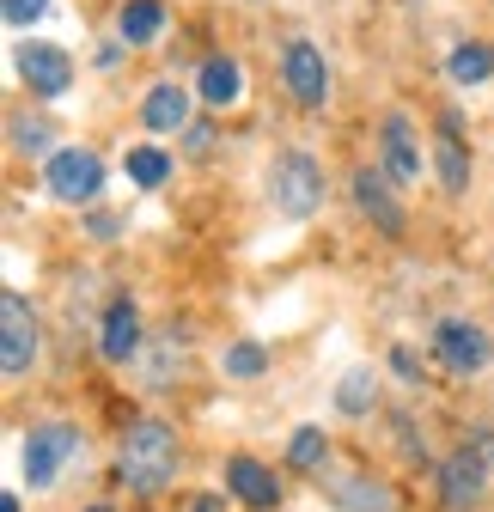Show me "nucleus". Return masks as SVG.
Here are the masks:
<instances>
[{
    "label": "nucleus",
    "mask_w": 494,
    "mask_h": 512,
    "mask_svg": "<svg viewBox=\"0 0 494 512\" xmlns=\"http://www.w3.org/2000/svg\"><path fill=\"white\" fill-rule=\"evenodd\" d=\"M348 202H354V214L373 226L379 238H403L409 232V208H403V196H397V183L379 171V165H354L348 171Z\"/></svg>",
    "instance_id": "obj_9"
},
{
    "label": "nucleus",
    "mask_w": 494,
    "mask_h": 512,
    "mask_svg": "<svg viewBox=\"0 0 494 512\" xmlns=\"http://www.w3.org/2000/svg\"><path fill=\"white\" fill-rule=\"evenodd\" d=\"M43 196L61 208H98L104 196V153L86 141H61L55 159H43Z\"/></svg>",
    "instance_id": "obj_3"
},
{
    "label": "nucleus",
    "mask_w": 494,
    "mask_h": 512,
    "mask_svg": "<svg viewBox=\"0 0 494 512\" xmlns=\"http://www.w3.org/2000/svg\"><path fill=\"white\" fill-rule=\"evenodd\" d=\"M470 171H476V159H470V141H464V116H458V104H446L434 116V177H440L446 196H464Z\"/></svg>",
    "instance_id": "obj_13"
},
{
    "label": "nucleus",
    "mask_w": 494,
    "mask_h": 512,
    "mask_svg": "<svg viewBox=\"0 0 494 512\" xmlns=\"http://www.w3.org/2000/svg\"><path fill=\"white\" fill-rule=\"evenodd\" d=\"M0 512H25V506H19V494H13V488H7V494H0Z\"/></svg>",
    "instance_id": "obj_31"
},
{
    "label": "nucleus",
    "mask_w": 494,
    "mask_h": 512,
    "mask_svg": "<svg viewBox=\"0 0 494 512\" xmlns=\"http://www.w3.org/2000/svg\"><path fill=\"white\" fill-rule=\"evenodd\" d=\"M177 470H183L177 427H171V421H159V415L129 421V433L116 439V476H122V488L141 494V500H159V494H171Z\"/></svg>",
    "instance_id": "obj_1"
},
{
    "label": "nucleus",
    "mask_w": 494,
    "mask_h": 512,
    "mask_svg": "<svg viewBox=\"0 0 494 512\" xmlns=\"http://www.w3.org/2000/svg\"><path fill=\"white\" fill-rule=\"evenodd\" d=\"M43 360V324H37V311L19 287L0 293V372H7V384L31 378Z\"/></svg>",
    "instance_id": "obj_5"
},
{
    "label": "nucleus",
    "mask_w": 494,
    "mask_h": 512,
    "mask_svg": "<svg viewBox=\"0 0 494 512\" xmlns=\"http://www.w3.org/2000/svg\"><path fill=\"white\" fill-rule=\"evenodd\" d=\"M220 372H226V378H238V384L263 378V372H269V342H251V336L226 342V348H220Z\"/></svg>",
    "instance_id": "obj_24"
},
{
    "label": "nucleus",
    "mask_w": 494,
    "mask_h": 512,
    "mask_svg": "<svg viewBox=\"0 0 494 512\" xmlns=\"http://www.w3.org/2000/svg\"><path fill=\"white\" fill-rule=\"evenodd\" d=\"M324 488H330V506L336 512H403L397 488L385 476H373V470H330Z\"/></svg>",
    "instance_id": "obj_15"
},
{
    "label": "nucleus",
    "mask_w": 494,
    "mask_h": 512,
    "mask_svg": "<svg viewBox=\"0 0 494 512\" xmlns=\"http://www.w3.org/2000/svg\"><path fill=\"white\" fill-rule=\"evenodd\" d=\"M86 512H116V506H110V500H92V506H86Z\"/></svg>",
    "instance_id": "obj_33"
},
{
    "label": "nucleus",
    "mask_w": 494,
    "mask_h": 512,
    "mask_svg": "<svg viewBox=\"0 0 494 512\" xmlns=\"http://www.w3.org/2000/svg\"><path fill=\"white\" fill-rule=\"evenodd\" d=\"M263 196L281 220H312L330 196V177H324V159L312 147H281L269 165H263Z\"/></svg>",
    "instance_id": "obj_2"
},
{
    "label": "nucleus",
    "mask_w": 494,
    "mask_h": 512,
    "mask_svg": "<svg viewBox=\"0 0 494 512\" xmlns=\"http://www.w3.org/2000/svg\"><path fill=\"white\" fill-rule=\"evenodd\" d=\"M427 354H434V366L452 372V378H476L494 360V336L476 324V317H440V324L427 330Z\"/></svg>",
    "instance_id": "obj_7"
},
{
    "label": "nucleus",
    "mask_w": 494,
    "mask_h": 512,
    "mask_svg": "<svg viewBox=\"0 0 494 512\" xmlns=\"http://www.w3.org/2000/svg\"><path fill=\"white\" fill-rule=\"evenodd\" d=\"M379 391H385V378H379L373 360L348 366V372L336 378V415H342V421H366V415L379 409Z\"/></svg>",
    "instance_id": "obj_19"
},
{
    "label": "nucleus",
    "mask_w": 494,
    "mask_h": 512,
    "mask_svg": "<svg viewBox=\"0 0 494 512\" xmlns=\"http://www.w3.org/2000/svg\"><path fill=\"white\" fill-rule=\"evenodd\" d=\"M446 80H452V86H482V80H494V43H488V37L452 43V49H446Z\"/></svg>",
    "instance_id": "obj_22"
},
{
    "label": "nucleus",
    "mask_w": 494,
    "mask_h": 512,
    "mask_svg": "<svg viewBox=\"0 0 494 512\" xmlns=\"http://www.w3.org/2000/svg\"><path fill=\"white\" fill-rule=\"evenodd\" d=\"M122 55H129V43H122V37H110V43H98L92 68H98V74H116V68H122Z\"/></svg>",
    "instance_id": "obj_28"
},
{
    "label": "nucleus",
    "mask_w": 494,
    "mask_h": 512,
    "mask_svg": "<svg viewBox=\"0 0 494 512\" xmlns=\"http://www.w3.org/2000/svg\"><path fill=\"white\" fill-rule=\"evenodd\" d=\"M196 86H183V80H153L147 92H141V104H135V116H141V128L147 135H183V128L196 122Z\"/></svg>",
    "instance_id": "obj_14"
},
{
    "label": "nucleus",
    "mask_w": 494,
    "mask_h": 512,
    "mask_svg": "<svg viewBox=\"0 0 494 512\" xmlns=\"http://www.w3.org/2000/svg\"><path fill=\"white\" fill-rule=\"evenodd\" d=\"M287 470H299V476H330V433L324 427H293V439H287Z\"/></svg>",
    "instance_id": "obj_23"
},
{
    "label": "nucleus",
    "mask_w": 494,
    "mask_h": 512,
    "mask_svg": "<svg viewBox=\"0 0 494 512\" xmlns=\"http://www.w3.org/2000/svg\"><path fill=\"white\" fill-rule=\"evenodd\" d=\"M141 354V305L129 293H116L98 317V360L104 366H129Z\"/></svg>",
    "instance_id": "obj_16"
},
{
    "label": "nucleus",
    "mask_w": 494,
    "mask_h": 512,
    "mask_svg": "<svg viewBox=\"0 0 494 512\" xmlns=\"http://www.w3.org/2000/svg\"><path fill=\"white\" fill-rule=\"evenodd\" d=\"M55 128L37 110H7V153L13 159H55Z\"/></svg>",
    "instance_id": "obj_20"
},
{
    "label": "nucleus",
    "mask_w": 494,
    "mask_h": 512,
    "mask_svg": "<svg viewBox=\"0 0 494 512\" xmlns=\"http://www.w3.org/2000/svg\"><path fill=\"white\" fill-rule=\"evenodd\" d=\"M434 482H440V506L446 512H476L494 494V470H488V452L476 445V433L440 458V476Z\"/></svg>",
    "instance_id": "obj_8"
},
{
    "label": "nucleus",
    "mask_w": 494,
    "mask_h": 512,
    "mask_svg": "<svg viewBox=\"0 0 494 512\" xmlns=\"http://www.w3.org/2000/svg\"><path fill=\"white\" fill-rule=\"evenodd\" d=\"M122 177H129L135 189H165L171 177H177V159H171V147H153V141H135V147H122Z\"/></svg>",
    "instance_id": "obj_21"
},
{
    "label": "nucleus",
    "mask_w": 494,
    "mask_h": 512,
    "mask_svg": "<svg viewBox=\"0 0 494 512\" xmlns=\"http://www.w3.org/2000/svg\"><path fill=\"white\" fill-rule=\"evenodd\" d=\"M385 360H391V372L409 384V391H421V360H415V348H409V342H391V354H385Z\"/></svg>",
    "instance_id": "obj_27"
},
{
    "label": "nucleus",
    "mask_w": 494,
    "mask_h": 512,
    "mask_svg": "<svg viewBox=\"0 0 494 512\" xmlns=\"http://www.w3.org/2000/svg\"><path fill=\"white\" fill-rule=\"evenodd\" d=\"M13 74L37 104H61L74 92V55L49 37H25V43H13Z\"/></svg>",
    "instance_id": "obj_6"
},
{
    "label": "nucleus",
    "mask_w": 494,
    "mask_h": 512,
    "mask_svg": "<svg viewBox=\"0 0 494 512\" xmlns=\"http://www.w3.org/2000/svg\"><path fill=\"white\" fill-rule=\"evenodd\" d=\"M116 37L129 49H153L171 31V0H116Z\"/></svg>",
    "instance_id": "obj_18"
},
{
    "label": "nucleus",
    "mask_w": 494,
    "mask_h": 512,
    "mask_svg": "<svg viewBox=\"0 0 494 512\" xmlns=\"http://www.w3.org/2000/svg\"><path fill=\"white\" fill-rule=\"evenodd\" d=\"M373 147H379L373 165H379L397 189H415V183H421L427 159H421V135H415V116H409V110H385V116H379Z\"/></svg>",
    "instance_id": "obj_11"
},
{
    "label": "nucleus",
    "mask_w": 494,
    "mask_h": 512,
    "mask_svg": "<svg viewBox=\"0 0 494 512\" xmlns=\"http://www.w3.org/2000/svg\"><path fill=\"white\" fill-rule=\"evenodd\" d=\"M177 141H183V159H214V147H220V122H214V116H196Z\"/></svg>",
    "instance_id": "obj_25"
},
{
    "label": "nucleus",
    "mask_w": 494,
    "mask_h": 512,
    "mask_svg": "<svg viewBox=\"0 0 494 512\" xmlns=\"http://www.w3.org/2000/svg\"><path fill=\"white\" fill-rule=\"evenodd\" d=\"M86 452V439L74 421H31L25 427V488L31 494H55L61 470Z\"/></svg>",
    "instance_id": "obj_4"
},
{
    "label": "nucleus",
    "mask_w": 494,
    "mask_h": 512,
    "mask_svg": "<svg viewBox=\"0 0 494 512\" xmlns=\"http://www.w3.org/2000/svg\"><path fill=\"white\" fill-rule=\"evenodd\" d=\"M196 98H202L208 116H226V110L244 104V61H238L232 49L202 55V68H196Z\"/></svg>",
    "instance_id": "obj_17"
},
{
    "label": "nucleus",
    "mask_w": 494,
    "mask_h": 512,
    "mask_svg": "<svg viewBox=\"0 0 494 512\" xmlns=\"http://www.w3.org/2000/svg\"><path fill=\"white\" fill-rule=\"evenodd\" d=\"M86 232H92L98 244H110V238L122 232V220H116V214H104V208H86Z\"/></svg>",
    "instance_id": "obj_29"
},
{
    "label": "nucleus",
    "mask_w": 494,
    "mask_h": 512,
    "mask_svg": "<svg viewBox=\"0 0 494 512\" xmlns=\"http://www.w3.org/2000/svg\"><path fill=\"white\" fill-rule=\"evenodd\" d=\"M476 445L488 452V470H494V433H476Z\"/></svg>",
    "instance_id": "obj_32"
},
{
    "label": "nucleus",
    "mask_w": 494,
    "mask_h": 512,
    "mask_svg": "<svg viewBox=\"0 0 494 512\" xmlns=\"http://www.w3.org/2000/svg\"><path fill=\"white\" fill-rule=\"evenodd\" d=\"M403 7H421V0H403Z\"/></svg>",
    "instance_id": "obj_34"
},
{
    "label": "nucleus",
    "mask_w": 494,
    "mask_h": 512,
    "mask_svg": "<svg viewBox=\"0 0 494 512\" xmlns=\"http://www.w3.org/2000/svg\"><path fill=\"white\" fill-rule=\"evenodd\" d=\"M220 488L244 506V512H275L281 506V476H275V464H263L257 452H232L226 458V470H220Z\"/></svg>",
    "instance_id": "obj_12"
},
{
    "label": "nucleus",
    "mask_w": 494,
    "mask_h": 512,
    "mask_svg": "<svg viewBox=\"0 0 494 512\" xmlns=\"http://www.w3.org/2000/svg\"><path fill=\"white\" fill-rule=\"evenodd\" d=\"M49 7H55V0H0V19H7L13 31H25V25H37Z\"/></svg>",
    "instance_id": "obj_26"
},
{
    "label": "nucleus",
    "mask_w": 494,
    "mask_h": 512,
    "mask_svg": "<svg viewBox=\"0 0 494 512\" xmlns=\"http://www.w3.org/2000/svg\"><path fill=\"white\" fill-rule=\"evenodd\" d=\"M281 86L305 116L330 110V61L312 37H281Z\"/></svg>",
    "instance_id": "obj_10"
},
{
    "label": "nucleus",
    "mask_w": 494,
    "mask_h": 512,
    "mask_svg": "<svg viewBox=\"0 0 494 512\" xmlns=\"http://www.w3.org/2000/svg\"><path fill=\"white\" fill-rule=\"evenodd\" d=\"M226 500H232L226 488H202V494H196L190 506H183V512H226Z\"/></svg>",
    "instance_id": "obj_30"
}]
</instances>
